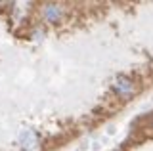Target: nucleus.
<instances>
[{
    "label": "nucleus",
    "instance_id": "2",
    "mask_svg": "<svg viewBox=\"0 0 153 151\" xmlns=\"http://www.w3.org/2000/svg\"><path fill=\"white\" fill-rule=\"evenodd\" d=\"M44 19L48 23H56L61 19V8L56 4H46L44 6Z\"/></svg>",
    "mask_w": 153,
    "mask_h": 151
},
{
    "label": "nucleus",
    "instance_id": "1",
    "mask_svg": "<svg viewBox=\"0 0 153 151\" xmlns=\"http://www.w3.org/2000/svg\"><path fill=\"white\" fill-rule=\"evenodd\" d=\"M113 88H115V92H117L121 98H124V100L136 94V86H134V82L128 77H124V75H119V77L115 78Z\"/></svg>",
    "mask_w": 153,
    "mask_h": 151
}]
</instances>
